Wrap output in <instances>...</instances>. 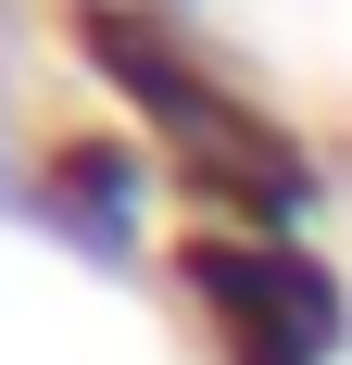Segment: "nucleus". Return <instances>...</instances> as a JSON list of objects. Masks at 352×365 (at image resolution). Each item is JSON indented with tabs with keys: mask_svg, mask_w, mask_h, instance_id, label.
<instances>
[{
	"mask_svg": "<svg viewBox=\"0 0 352 365\" xmlns=\"http://www.w3.org/2000/svg\"><path fill=\"white\" fill-rule=\"evenodd\" d=\"M189 277L214 290V315L239 328V365H315L327 353V277L302 252H252V240H202Z\"/></svg>",
	"mask_w": 352,
	"mask_h": 365,
	"instance_id": "f03ea898",
	"label": "nucleus"
},
{
	"mask_svg": "<svg viewBox=\"0 0 352 365\" xmlns=\"http://www.w3.org/2000/svg\"><path fill=\"white\" fill-rule=\"evenodd\" d=\"M101 63L126 76V88H139V113H151V126H176V139L202 151L227 189H252V202H302V164H289V139H264L239 101H214L189 63H164V38H151L139 13H101Z\"/></svg>",
	"mask_w": 352,
	"mask_h": 365,
	"instance_id": "f257e3e1",
	"label": "nucleus"
}]
</instances>
